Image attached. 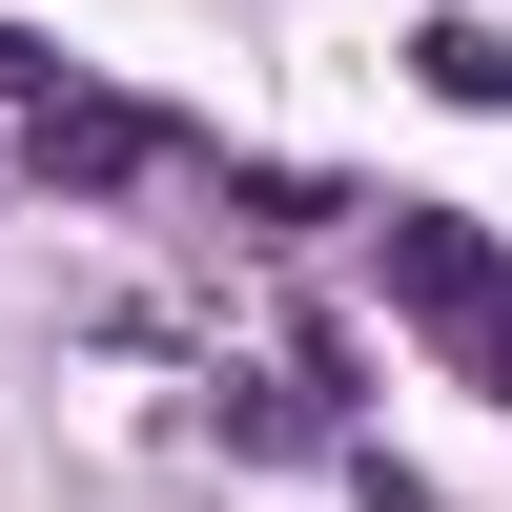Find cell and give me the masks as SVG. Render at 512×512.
<instances>
[{
    "label": "cell",
    "instance_id": "obj_1",
    "mask_svg": "<svg viewBox=\"0 0 512 512\" xmlns=\"http://www.w3.org/2000/svg\"><path fill=\"white\" fill-rule=\"evenodd\" d=\"M369 287L451 349V390H492V410H512V246L472 226V205H369Z\"/></svg>",
    "mask_w": 512,
    "mask_h": 512
},
{
    "label": "cell",
    "instance_id": "obj_2",
    "mask_svg": "<svg viewBox=\"0 0 512 512\" xmlns=\"http://www.w3.org/2000/svg\"><path fill=\"white\" fill-rule=\"evenodd\" d=\"M21 164H41L62 205H103V185H144V164H164V123H144V103H41Z\"/></svg>",
    "mask_w": 512,
    "mask_h": 512
},
{
    "label": "cell",
    "instance_id": "obj_3",
    "mask_svg": "<svg viewBox=\"0 0 512 512\" xmlns=\"http://www.w3.org/2000/svg\"><path fill=\"white\" fill-rule=\"evenodd\" d=\"M410 82L472 103V123H512V41H492V21H410Z\"/></svg>",
    "mask_w": 512,
    "mask_h": 512
},
{
    "label": "cell",
    "instance_id": "obj_4",
    "mask_svg": "<svg viewBox=\"0 0 512 512\" xmlns=\"http://www.w3.org/2000/svg\"><path fill=\"white\" fill-rule=\"evenodd\" d=\"M0 103H21V123H41V103H82V82H62V41H21V21H0Z\"/></svg>",
    "mask_w": 512,
    "mask_h": 512
}]
</instances>
